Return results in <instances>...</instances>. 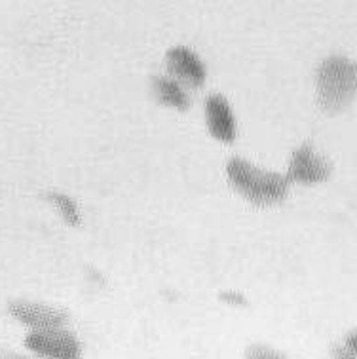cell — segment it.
<instances>
[{
    "instance_id": "cell-13",
    "label": "cell",
    "mask_w": 357,
    "mask_h": 359,
    "mask_svg": "<svg viewBox=\"0 0 357 359\" xmlns=\"http://www.w3.org/2000/svg\"><path fill=\"white\" fill-rule=\"evenodd\" d=\"M4 359H42V358H36V355H25V353H18V352H6L2 353Z\"/></svg>"
},
{
    "instance_id": "cell-7",
    "label": "cell",
    "mask_w": 357,
    "mask_h": 359,
    "mask_svg": "<svg viewBox=\"0 0 357 359\" xmlns=\"http://www.w3.org/2000/svg\"><path fill=\"white\" fill-rule=\"evenodd\" d=\"M166 67L169 76L179 80L182 86L200 88L208 79V69L198 53L189 46H173L166 53Z\"/></svg>"
},
{
    "instance_id": "cell-9",
    "label": "cell",
    "mask_w": 357,
    "mask_h": 359,
    "mask_svg": "<svg viewBox=\"0 0 357 359\" xmlns=\"http://www.w3.org/2000/svg\"><path fill=\"white\" fill-rule=\"evenodd\" d=\"M48 198V202L52 203L53 209L58 211L61 219L67 222V224H72V226H76L80 224V209H79V203L74 202L71 196H67L63 192H58V190H52V192H48L46 194Z\"/></svg>"
},
{
    "instance_id": "cell-4",
    "label": "cell",
    "mask_w": 357,
    "mask_h": 359,
    "mask_svg": "<svg viewBox=\"0 0 357 359\" xmlns=\"http://www.w3.org/2000/svg\"><path fill=\"white\" fill-rule=\"evenodd\" d=\"M331 173V165L327 158L321 156L312 144H300L295 149L287 165V181L299 184L323 183Z\"/></svg>"
},
{
    "instance_id": "cell-10",
    "label": "cell",
    "mask_w": 357,
    "mask_h": 359,
    "mask_svg": "<svg viewBox=\"0 0 357 359\" xmlns=\"http://www.w3.org/2000/svg\"><path fill=\"white\" fill-rule=\"evenodd\" d=\"M243 359H287L285 355H281L279 352L272 350V348L262 346V344H253L245 350V358Z\"/></svg>"
},
{
    "instance_id": "cell-8",
    "label": "cell",
    "mask_w": 357,
    "mask_h": 359,
    "mask_svg": "<svg viewBox=\"0 0 357 359\" xmlns=\"http://www.w3.org/2000/svg\"><path fill=\"white\" fill-rule=\"evenodd\" d=\"M152 92L154 97L162 104L173 109V111H187L190 107V97L187 88L175 80L173 76H156L152 79Z\"/></svg>"
},
{
    "instance_id": "cell-2",
    "label": "cell",
    "mask_w": 357,
    "mask_h": 359,
    "mask_svg": "<svg viewBox=\"0 0 357 359\" xmlns=\"http://www.w3.org/2000/svg\"><path fill=\"white\" fill-rule=\"evenodd\" d=\"M316 92L323 111H342L357 92L356 63L344 55L323 59L316 72Z\"/></svg>"
},
{
    "instance_id": "cell-3",
    "label": "cell",
    "mask_w": 357,
    "mask_h": 359,
    "mask_svg": "<svg viewBox=\"0 0 357 359\" xmlns=\"http://www.w3.org/2000/svg\"><path fill=\"white\" fill-rule=\"evenodd\" d=\"M25 348L29 352L42 359H80L82 344L74 334L67 329H42L29 331L25 334Z\"/></svg>"
},
{
    "instance_id": "cell-1",
    "label": "cell",
    "mask_w": 357,
    "mask_h": 359,
    "mask_svg": "<svg viewBox=\"0 0 357 359\" xmlns=\"http://www.w3.org/2000/svg\"><path fill=\"white\" fill-rule=\"evenodd\" d=\"M224 170L232 189L255 205L281 203L289 194V181L285 175L259 168L245 158H230Z\"/></svg>"
},
{
    "instance_id": "cell-11",
    "label": "cell",
    "mask_w": 357,
    "mask_h": 359,
    "mask_svg": "<svg viewBox=\"0 0 357 359\" xmlns=\"http://www.w3.org/2000/svg\"><path fill=\"white\" fill-rule=\"evenodd\" d=\"M222 302H227L230 306H243L245 304V297L240 293H236V291H222L221 297H219Z\"/></svg>"
},
{
    "instance_id": "cell-12",
    "label": "cell",
    "mask_w": 357,
    "mask_h": 359,
    "mask_svg": "<svg viewBox=\"0 0 357 359\" xmlns=\"http://www.w3.org/2000/svg\"><path fill=\"white\" fill-rule=\"evenodd\" d=\"M346 348H348V352L353 355V359H357V329L356 331H351L348 337H346V340L342 342Z\"/></svg>"
},
{
    "instance_id": "cell-5",
    "label": "cell",
    "mask_w": 357,
    "mask_h": 359,
    "mask_svg": "<svg viewBox=\"0 0 357 359\" xmlns=\"http://www.w3.org/2000/svg\"><path fill=\"white\" fill-rule=\"evenodd\" d=\"M206 112V126L209 135L219 143L230 144L238 137V122H236L234 109L228 103L222 93H209L203 104Z\"/></svg>"
},
{
    "instance_id": "cell-6",
    "label": "cell",
    "mask_w": 357,
    "mask_h": 359,
    "mask_svg": "<svg viewBox=\"0 0 357 359\" xmlns=\"http://www.w3.org/2000/svg\"><path fill=\"white\" fill-rule=\"evenodd\" d=\"M8 312L12 318L31 327V331H42V329H61L69 323V316L65 310L48 306L42 302L33 301H13L8 306Z\"/></svg>"
}]
</instances>
